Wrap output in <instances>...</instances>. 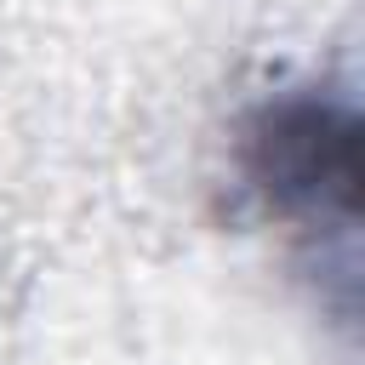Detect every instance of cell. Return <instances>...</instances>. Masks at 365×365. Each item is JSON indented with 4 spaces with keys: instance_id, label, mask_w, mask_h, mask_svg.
<instances>
[{
    "instance_id": "6da1fadb",
    "label": "cell",
    "mask_w": 365,
    "mask_h": 365,
    "mask_svg": "<svg viewBox=\"0 0 365 365\" xmlns=\"http://www.w3.org/2000/svg\"><path fill=\"white\" fill-rule=\"evenodd\" d=\"M240 171L274 217L354 234V103L319 86L268 97L245 120Z\"/></svg>"
}]
</instances>
